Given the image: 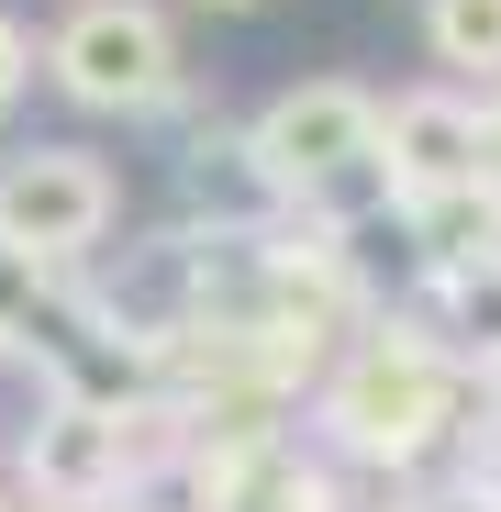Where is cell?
<instances>
[{"instance_id": "30bf717a", "label": "cell", "mask_w": 501, "mask_h": 512, "mask_svg": "<svg viewBox=\"0 0 501 512\" xmlns=\"http://www.w3.org/2000/svg\"><path fill=\"white\" fill-rule=\"evenodd\" d=\"M490 412H501V379H490Z\"/></svg>"}, {"instance_id": "5b68a950", "label": "cell", "mask_w": 501, "mask_h": 512, "mask_svg": "<svg viewBox=\"0 0 501 512\" xmlns=\"http://www.w3.org/2000/svg\"><path fill=\"white\" fill-rule=\"evenodd\" d=\"M379 112H390V90H368V78H290L279 101L245 112V134H257L268 179L301 201V190H323V179L379 156Z\"/></svg>"}, {"instance_id": "8992f818", "label": "cell", "mask_w": 501, "mask_h": 512, "mask_svg": "<svg viewBox=\"0 0 501 512\" xmlns=\"http://www.w3.org/2000/svg\"><path fill=\"white\" fill-rule=\"evenodd\" d=\"M424 45L457 90L501 101V0H424Z\"/></svg>"}, {"instance_id": "ba28073f", "label": "cell", "mask_w": 501, "mask_h": 512, "mask_svg": "<svg viewBox=\"0 0 501 512\" xmlns=\"http://www.w3.org/2000/svg\"><path fill=\"white\" fill-rule=\"evenodd\" d=\"M34 78H45V45H34V23H23V12H0V123L23 112V90H34Z\"/></svg>"}, {"instance_id": "9c48e42d", "label": "cell", "mask_w": 501, "mask_h": 512, "mask_svg": "<svg viewBox=\"0 0 501 512\" xmlns=\"http://www.w3.org/2000/svg\"><path fill=\"white\" fill-rule=\"evenodd\" d=\"M201 12H257V0H201Z\"/></svg>"}, {"instance_id": "7a4b0ae2", "label": "cell", "mask_w": 501, "mask_h": 512, "mask_svg": "<svg viewBox=\"0 0 501 512\" xmlns=\"http://www.w3.org/2000/svg\"><path fill=\"white\" fill-rule=\"evenodd\" d=\"M45 78L78 112H123V123H167L190 101L179 34H167L156 0H78V12L45 34Z\"/></svg>"}, {"instance_id": "6da1fadb", "label": "cell", "mask_w": 501, "mask_h": 512, "mask_svg": "<svg viewBox=\"0 0 501 512\" xmlns=\"http://www.w3.org/2000/svg\"><path fill=\"white\" fill-rule=\"evenodd\" d=\"M479 412H490V390L435 346V334L368 323V334H346V357L312 390V446L334 468H357V479H424V468L457 479Z\"/></svg>"}, {"instance_id": "3957f363", "label": "cell", "mask_w": 501, "mask_h": 512, "mask_svg": "<svg viewBox=\"0 0 501 512\" xmlns=\"http://www.w3.org/2000/svg\"><path fill=\"white\" fill-rule=\"evenodd\" d=\"M123 223V167L101 145H12L0 156V245L34 268L78 279L90 256H112Z\"/></svg>"}, {"instance_id": "8fae6325", "label": "cell", "mask_w": 501, "mask_h": 512, "mask_svg": "<svg viewBox=\"0 0 501 512\" xmlns=\"http://www.w3.org/2000/svg\"><path fill=\"white\" fill-rule=\"evenodd\" d=\"M0 512H12V490H0Z\"/></svg>"}, {"instance_id": "277c9868", "label": "cell", "mask_w": 501, "mask_h": 512, "mask_svg": "<svg viewBox=\"0 0 501 512\" xmlns=\"http://www.w3.org/2000/svg\"><path fill=\"white\" fill-rule=\"evenodd\" d=\"M379 167H390L401 212L446 201V190H501V101L457 90V78H412L379 112Z\"/></svg>"}, {"instance_id": "52a82bcc", "label": "cell", "mask_w": 501, "mask_h": 512, "mask_svg": "<svg viewBox=\"0 0 501 512\" xmlns=\"http://www.w3.org/2000/svg\"><path fill=\"white\" fill-rule=\"evenodd\" d=\"M56 301H67V279H56V268H34V256H12V245H0V357H12V346H34Z\"/></svg>"}]
</instances>
